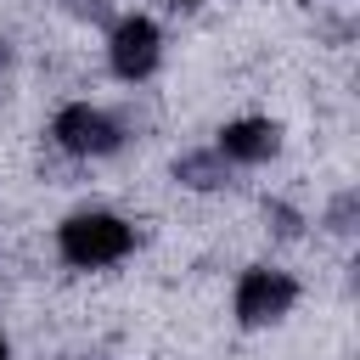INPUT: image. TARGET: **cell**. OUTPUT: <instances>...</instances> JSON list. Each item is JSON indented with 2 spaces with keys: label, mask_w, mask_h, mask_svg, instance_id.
I'll return each instance as SVG.
<instances>
[{
  "label": "cell",
  "mask_w": 360,
  "mask_h": 360,
  "mask_svg": "<svg viewBox=\"0 0 360 360\" xmlns=\"http://www.w3.org/2000/svg\"><path fill=\"white\" fill-rule=\"evenodd\" d=\"M135 225L118 214V208H73L62 225H56V259L68 270H107V264H124L135 253Z\"/></svg>",
  "instance_id": "1"
},
{
  "label": "cell",
  "mask_w": 360,
  "mask_h": 360,
  "mask_svg": "<svg viewBox=\"0 0 360 360\" xmlns=\"http://www.w3.org/2000/svg\"><path fill=\"white\" fill-rule=\"evenodd\" d=\"M174 180L191 191H214V186H225V158L219 152H186L174 163Z\"/></svg>",
  "instance_id": "6"
},
{
  "label": "cell",
  "mask_w": 360,
  "mask_h": 360,
  "mask_svg": "<svg viewBox=\"0 0 360 360\" xmlns=\"http://www.w3.org/2000/svg\"><path fill=\"white\" fill-rule=\"evenodd\" d=\"M298 276L281 270V264H248L231 287V309H236V326L248 332H264V326H281L292 309H298Z\"/></svg>",
  "instance_id": "2"
},
{
  "label": "cell",
  "mask_w": 360,
  "mask_h": 360,
  "mask_svg": "<svg viewBox=\"0 0 360 360\" xmlns=\"http://www.w3.org/2000/svg\"><path fill=\"white\" fill-rule=\"evenodd\" d=\"M163 6H174V11H191V6H202V0H163Z\"/></svg>",
  "instance_id": "7"
},
{
  "label": "cell",
  "mask_w": 360,
  "mask_h": 360,
  "mask_svg": "<svg viewBox=\"0 0 360 360\" xmlns=\"http://www.w3.org/2000/svg\"><path fill=\"white\" fill-rule=\"evenodd\" d=\"M107 73L124 79V84H146L158 68H163V28L146 17V11H124L112 28H107Z\"/></svg>",
  "instance_id": "4"
},
{
  "label": "cell",
  "mask_w": 360,
  "mask_h": 360,
  "mask_svg": "<svg viewBox=\"0 0 360 360\" xmlns=\"http://www.w3.org/2000/svg\"><path fill=\"white\" fill-rule=\"evenodd\" d=\"M0 360H11V338L6 332H0Z\"/></svg>",
  "instance_id": "8"
},
{
  "label": "cell",
  "mask_w": 360,
  "mask_h": 360,
  "mask_svg": "<svg viewBox=\"0 0 360 360\" xmlns=\"http://www.w3.org/2000/svg\"><path fill=\"white\" fill-rule=\"evenodd\" d=\"M214 152L225 158V163H270L276 152H281V124L276 118H264V112H248V118H231L225 129H219V141H214Z\"/></svg>",
  "instance_id": "5"
},
{
  "label": "cell",
  "mask_w": 360,
  "mask_h": 360,
  "mask_svg": "<svg viewBox=\"0 0 360 360\" xmlns=\"http://www.w3.org/2000/svg\"><path fill=\"white\" fill-rule=\"evenodd\" d=\"M51 146L62 158H84V163L90 158H112L124 146V124L96 101H62L51 112Z\"/></svg>",
  "instance_id": "3"
}]
</instances>
